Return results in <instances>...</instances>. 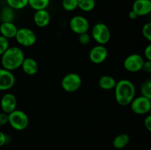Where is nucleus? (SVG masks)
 Masks as SVG:
<instances>
[{"label": "nucleus", "instance_id": "nucleus-32", "mask_svg": "<svg viewBox=\"0 0 151 150\" xmlns=\"http://www.w3.org/2000/svg\"><path fill=\"white\" fill-rule=\"evenodd\" d=\"M7 142V136L3 132L0 131V147L3 146Z\"/></svg>", "mask_w": 151, "mask_h": 150}, {"label": "nucleus", "instance_id": "nucleus-23", "mask_svg": "<svg viewBox=\"0 0 151 150\" xmlns=\"http://www.w3.org/2000/svg\"><path fill=\"white\" fill-rule=\"evenodd\" d=\"M141 96L151 99V79H147L145 81L140 88Z\"/></svg>", "mask_w": 151, "mask_h": 150}, {"label": "nucleus", "instance_id": "nucleus-27", "mask_svg": "<svg viewBox=\"0 0 151 150\" xmlns=\"http://www.w3.org/2000/svg\"><path fill=\"white\" fill-rule=\"evenodd\" d=\"M79 37H78V41H79L80 44L82 45H88L91 41V35L88 33V32H85V33L80 34Z\"/></svg>", "mask_w": 151, "mask_h": 150}, {"label": "nucleus", "instance_id": "nucleus-22", "mask_svg": "<svg viewBox=\"0 0 151 150\" xmlns=\"http://www.w3.org/2000/svg\"><path fill=\"white\" fill-rule=\"evenodd\" d=\"M7 5L14 10H22L28 5V0H5Z\"/></svg>", "mask_w": 151, "mask_h": 150}, {"label": "nucleus", "instance_id": "nucleus-34", "mask_svg": "<svg viewBox=\"0 0 151 150\" xmlns=\"http://www.w3.org/2000/svg\"><path fill=\"white\" fill-rule=\"evenodd\" d=\"M103 1H106V0H103Z\"/></svg>", "mask_w": 151, "mask_h": 150}, {"label": "nucleus", "instance_id": "nucleus-31", "mask_svg": "<svg viewBox=\"0 0 151 150\" xmlns=\"http://www.w3.org/2000/svg\"><path fill=\"white\" fill-rule=\"evenodd\" d=\"M144 125L148 131L151 130V116L147 115L144 120Z\"/></svg>", "mask_w": 151, "mask_h": 150}, {"label": "nucleus", "instance_id": "nucleus-21", "mask_svg": "<svg viewBox=\"0 0 151 150\" xmlns=\"http://www.w3.org/2000/svg\"><path fill=\"white\" fill-rule=\"evenodd\" d=\"M50 3V0H28V5L34 10L47 9Z\"/></svg>", "mask_w": 151, "mask_h": 150}, {"label": "nucleus", "instance_id": "nucleus-18", "mask_svg": "<svg viewBox=\"0 0 151 150\" xmlns=\"http://www.w3.org/2000/svg\"><path fill=\"white\" fill-rule=\"evenodd\" d=\"M130 141V137L128 134L121 133L116 135L113 140V146L116 149H122L125 148Z\"/></svg>", "mask_w": 151, "mask_h": 150}, {"label": "nucleus", "instance_id": "nucleus-29", "mask_svg": "<svg viewBox=\"0 0 151 150\" xmlns=\"http://www.w3.org/2000/svg\"><path fill=\"white\" fill-rule=\"evenodd\" d=\"M142 70L147 74L151 73V60H145Z\"/></svg>", "mask_w": 151, "mask_h": 150}, {"label": "nucleus", "instance_id": "nucleus-13", "mask_svg": "<svg viewBox=\"0 0 151 150\" xmlns=\"http://www.w3.org/2000/svg\"><path fill=\"white\" fill-rule=\"evenodd\" d=\"M132 10L138 16H145L151 12L150 0H135L133 4Z\"/></svg>", "mask_w": 151, "mask_h": 150}, {"label": "nucleus", "instance_id": "nucleus-26", "mask_svg": "<svg viewBox=\"0 0 151 150\" xmlns=\"http://www.w3.org/2000/svg\"><path fill=\"white\" fill-rule=\"evenodd\" d=\"M10 47V41L7 38L0 35V56L2 55L4 51Z\"/></svg>", "mask_w": 151, "mask_h": 150}, {"label": "nucleus", "instance_id": "nucleus-5", "mask_svg": "<svg viewBox=\"0 0 151 150\" xmlns=\"http://www.w3.org/2000/svg\"><path fill=\"white\" fill-rule=\"evenodd\" d=\"M16 41L20 46L24 47H31L35 44L37 40L35 32L29 28L23 27L18 29Z\"/></svg>", "mask_w": 151, "mask_h": 150}, {"label": "nucleus", "instance_id": "nucleus-15", "mask_svg": "<svg viewBox=\"0 0 151 150\" xmlns=\"http://www.w3.org/2000/svg\"><path fill=\"white\" fill-rule=\"evenodd\" d=\"M17 31V26L13 22H2L0 24V35L8 40L15 38Z\"/></svg>", "mask_w": 151, "mask_h": 150}, {"label": "nucleus", "instance_id": "nucleus-11", "mask_svg": "<svg viewBox=\"0 0 151 150\" xmlns=\"http://www.w3.org/2000/svg\"><path fill=\"white\" fill-rule=\"evenodd\" d=\"M16 82V78L13 72L0 69V91H6L11 89Z\"/></svg>", "mask_w": 151, "mask_h": 150}, {"label": "nucleus", "instance_id": "nucleus-30", "mask_svg": "<svg viewBox=\"0 0 151 150\" xmlns=\"http://www.w3.org/2000/svg\"><path fill=\"white\" fill-rule=\"evenodd\" d=\"M144 56L146 60H151V45L149 44L145 47L144 51Z\"/></svg>", "mask_w": 151, "mask_h": 150}, {"label": "nucleus", "instance_id": "nucleus-6", "mask_svg": "<svg viewBox=\"0 0 151 150\" xmlns=\"http://www.w3.org/2000/svg\"><path fill=\"white\" fill-rule=\"evenodd\" d=\"M82 85V78L77 73H69L61 80V87L66 92L74 93Z\"/></svg>", "mask_w": 151, "mask_h": 150}, {"label": "nucleus", "instance_id": "nucleus-2", "mask_svg": "<svg viewBox=\"0 0 151 150\" xmlns=\"http://www.w3.org/2000/svg\"><path fill=\"white\" fill-rule=\"evenodd\" d=\"M24 54L21 48L18 46H10L1 56V63L2 68L13 71L21 67Z\"/></svg>", "mask_w": 151, "mask_h": 150}, {"label": "nucleus", "instance_id": "nucleus-17", "mask_svg": "<svg viewBox=\"0 0 151 150\" xmlns=\"http://www.w3.org/2000/svg\"><path fill=\"white\" fill-rule=\"evenodd\" d=\"M116 84V79L110 75H103L98 80L99 87L105 91L114 89Z\"/></svg>", "mask_w": 151, "mask_h": 150}, {"label": "nucleus", "instance_id": "nucleus-16", "mask_svg": "<svg viewBox=\"0 0 151 150\" xmlns=\"http://www.w3.org/2000/svg\"><path fill=\"white\" fill-rule=\"evenodd\" d=\"M22 70L27 75H35L38 71V64L35 59L32 57H25L22 66Z\"/></svg>", "mask_w": 151, "mask_h": 150}, {"label": "nucleus", "instance_id": "nucleus-7", "mask_svg": "<svg viewBox=\"0 0 151 150\" xmlns=\"http://www.w3.org/2000/svg\"><path fill=\"white\" fill-rule=\"evenodd\" d=\"M131 109L137 115L147 114L151 110V99L143 96L134 97L130 104Z\"/></svg>", "mask_w": 151, "mask_h": 150}, {"label": "nucleus", "instance_id": "nucleus-28", "mask_svg": "<svg viewBox=\"0 0 151 150\" xmlns=\"http://www.w3.org/2000/svg\"><path fill=\"white\" fill-rule=\"evenodd\" d=\"M8 124V114L1 112L0 113V126H4V125Z\"/></svg>", "mask_w": 151, "mask_h": 150}, {"label": "nucleus", "instance_id": "nucleus-20", "mask_svg": "<svg viewBox=\"0 0 151 150\" xmlns=\"http://www.w3.org/2000/svg\"><path fill=\"white\" fill-rule=\"evenodd\" d=\"M96 6L95 0H78V8L83 12H91Z\"/></svg>", "mask_w": 151, "mask_h": 150}, {"label": "nucleus", "instance_id": "nucleus-12", "mask_svg": "<svg viewBox=\"0 0 151 150\" xmlns=\"http://www.w3.org/2000/svg\"><path fill=\"white\" fill-rule=\"evenodd\" d=\"M0 106L2 112L9 114L16 109L17 99L14 94L6 93L2 96L0 101Z\"/></svg>", "mask_w": 151, "mask_h": 150}, {"label": "nucleus", "instance_id": "nucleus-4", "mask_svg": "<svg viewBox=\"0 0 151 150\" xmlns=\"http://www.w3.org/2000/svg\"><path fill=\"white\" fill-rule=\"evenodd\" d=\"M91 36L95 42L100 45L108 44L111 39V31L109 26L104 23L99 22L93 26Z\"/></svg>", "mask_w": 151, "mask_h": 150}, {"label": "nucleus", "instance_id": "nucleus-14", "mask_svg": "<svg viewBox=\"0 0 151 150\" xmlns=\"http://www.w3.org/2000/svg\"><path fill=\"white\" fill-rule=\"evenodd\" d=\"M33 21L35 24L38 27H45L51 21V16L47 9L35 10L33 15Z\"/></svg>", "mask_w": 151, "mask_h": 150}, {"label": "nucleus", "instance_id": "nucleus-24", "mask_svg": "<svg viewBox=\"0 0 151 150\" xmlns=\"http://www.w3.org/2000/svg\"><path fill=\"white\" fill-rule=\"evenodd\" d=\"M62 7L67 12H72L78 8V0H63Z\"/></svg>", "mask_w": 151, "mask_h": 150}, {"label": "nucleus", "instance_id": "nucleus-8", "mask_svg": "<svg viewBox=\"0 0 151 150\" xmlns=\"http://www.w3.org/2000/svg\"><path fill=\"white\" fill-rule=\"evenodd\" d=\"M145 58L139 54H131L125 59L123 63L124 68L128 71L136 73L142 71Z\"/></svg>", "mask_w": 151, "mask_h": 150}, {"label": "nucleus", "instance_id": "nucleus-10", "mask_svg": "<svg viewBox=\"0 0 151 150\" xmlns=\"http://www.w3.org/2000/svg\"><path fill=\"white\" fill-rule=\"evenodd\" d=\"M108 57V50L104 45H98L92 47L88 54L90 61L94 64L103 63Z\"/></svg>", "mask_w": 151, "mask_h": 150}, {"label": "nucleus", "instance_id": "nucleus-9", "mask_svg": "<svg viewBox=\"0 0 151 150\" xmlns=\"http://www.w3.org/2000/svg\"><path fill=\"white\" fill-rule=\"evenodd\" d=\"M69 27L74 33L80 35V34L88 32L90 25L86 18L78 15V16H73L70 19Z\"/></svg>", "mask_w": 151, "mask_h": 150}, {"label": "nucleus", "instance_id": "nucleus-1", "mask_svg": "<svg viewBox=\"0 0 151 150\" xmlns=\"http://www.w3.org/2000/svg\"><path fill=\"white\" fill-rule=\"evenodd\" d=\"M115 99L120 106L129 105L136 95V87L129 79H123L116 82L114 87Z\"/></svg>", "mask_w": 151, "mask_h": 150}, {"label": "nucleus", "instance_id": "nucleus-25", "mask_svg": "<svg viewBox=\"0 0 151 150\" xmlns=\"http://www.w3.org/2000/svg\"><path fill=\"white\" fill-rule=\"evenodd\" d=\"M142 34L143 37L147 40L148 41H151V23L147 22L144 26H142Z\"/></svg>", "mask_w": 151, "mask_h": 150}, {"label": "nucleus", "instance_id": "nucleus-19", "mask_svg": "<svg viewBox=\"0 0 151 150\" xmlns=\"http://www.w3.org/2000/svg\"><path fill=\"white\" fill-rule=\"evenodd\" d=\"M15 19V10L6 6L0 11V21L2 22H13Z\"/></svg>", "mask_w": 151, "mask_h": 150}, {"label": "nucleus", "instance_id": "nucleus-3", "mask_svg": "<svg viewBox=\"0 0 151 150\" xmlns=\"http://www.w3.org/2000/svg\"><path fill=\"white\" fill-rule=\"evenodd\" d=\"M8 124L15 130L22 131L28 126L29 118L24 112L16 109L8 114Z\"/></svg>", "mask_w": 151, "mask_h": 150}, {"label": "nucleus", "instance_id": "nucleus-33", "mask_svg": "<svg viewBox=\"0 0 151 150\" xmlns=\"http://www.w3.org/2000/svg\"><path fill=\"white\" fill-rule=\"evenodd\" d=\"M128 17L131 19H132V20H135V19H137L139 16H137V14L134 11V10H131V11L129 12V13H128Z\"/></svg>", "mask_w": 151, "mask_h": 150}]
</instances>
